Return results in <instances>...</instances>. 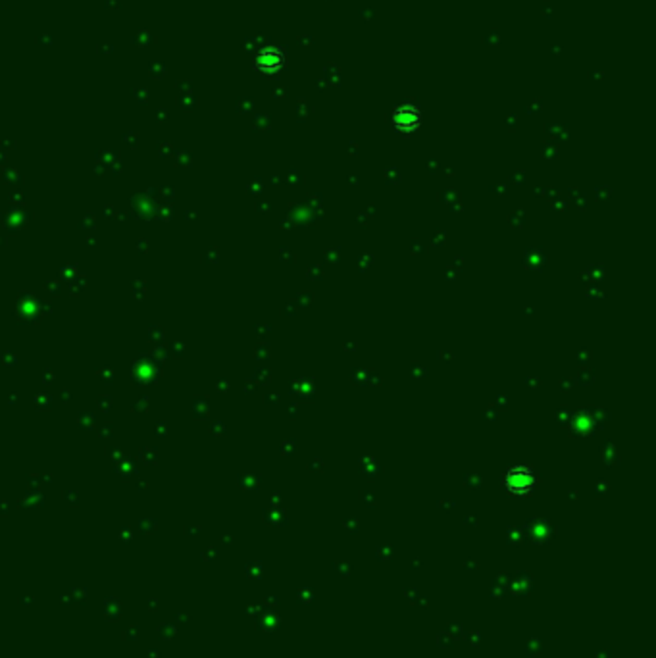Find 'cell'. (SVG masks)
I'll use <instances>...</instances> for the list:
<instances>
[{
  "label": "cell",
  "mask_w": 656,
  "mask_h": 658,
  "mask_svg": "<svg viewBox=\"0 0 656 658\" xmlns=\"http://www.w3.org/2000/svg\"><path fill=\"white\" fill-rule=\"evenodd\" d=\"M506 483L512 491L516 493H523L528 491L531 483H533V478H531V473L528 470H512L508 473V478H506Z\"/></svg>",
  "instance_id": "6da1fadb"
}]
</instances>
